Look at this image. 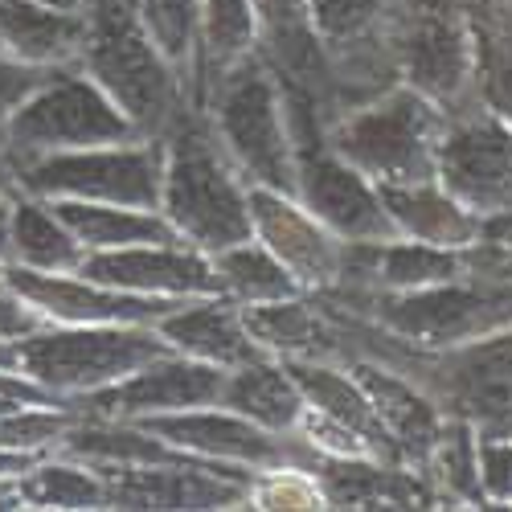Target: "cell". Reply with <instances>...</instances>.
Wrapping results in <instances>:
<instances>
[{
	"instance_id": "30bf717a",
	"label": "cell",
	"mask_w": 512,
	"mask_h": 512,
	"mask_svg": "<svg viewBox=\"0 0 512 512\" xmlns=\"http://www.w3.org/2000/svg\"><path fill=\"white\" fill-rule=\"evenodd\" d=\"M435 181L480 222L512 213V123L496 111L447 115Z\"/></svg>"
},
{
	"instance_id": "8992f818",
	"label": "cell",
	"mask_w": 512,
	"mask_h": 512,
	"mask_svg": "<svg viewBox=\"0 0 512 512\" xmlns=\"http://www.w3.org/2000/svg\"><path fill=\"white\" fill-rule=\"evenodd\" d=\"M127 140H140V132L123 115V107L82 66H58L17 107L0 156L13 168L41 156L127 144Z\"/></svg>"
},
{
	"instance_id": "52a82bcc",
	"label": "cell",
	"mask_w": 512,
	"mask_h": 512,
	"mask_svg": "<svg viewBox=\"0 0 512 512\" xmlns=\"http://www.w3.org/2000/svg\"><path fill=\"white\" fill-rule=\"evenodd\" d=\"M340 308L373 320L377 328H386L410 349L451 353L463 345H476V340L500 336L512 324V287H476V283L451 279V283L418 287V291H377L369 300L340 304Z\"/></svg>"
},
{
	"instance_id": "cb8c5ba5",
	"label": "cell",
	"mask_w": 512,
	"mask_h": 512,
	"mask_svg": "<svg viewBox=\"0 0 512 512\" xmlns=\"http://www.w3.org/2000/svg\"><path fill=\"white\" fill-rule=\"evenodd\" d=\"M250 54H259V17H254V0H201L197 21V78L218 74Z\"/></svg>"
},
{
	"instance_id": "9a60e30c",
	"label": "cell",
	"mask_w": 512,
	"mask_h": 512,
	"mask_svg": "<svg viewBox=\"0 0 512 512\" xmlns=\"http://www.w3.org/2000/svg\"><path fill=\"white\" fill-rule=\"evenodd\" d=\"M9 287L46 320V324H160L168 312H177L185 300H152L87 279L82 271L46 275L13 267Z\"/></svg>"
},
{
	"instance_id": "e575fe53",
	"label": "cell",
	"mask_w": 512,
	"mask_h": 512,
	"mask_svg": "<svg viewBox=\"0 0 512 512\" xmlns=\"http://www.w3.org/2000/svg\"><path fill=\"white\" fill-rule=\"evenodd\" d=\"M0 365H5V369H21L17 365V340H0Z\"/></svg>"
},
{
	"instance_id": "2e32d148",
	"label": "cell",
	"mask_w": 512,
	"mask_h": 512,
	"mask_svg": "<svg viewBox=\"0 0 512 512\" xmlns=\"http://www.w3.org/2000/svg\"><path fill=\"white\" fill-rule=\"evenodd\" d=\"M156 332L168 340L173 353H185L193 361L218 365V369H238L267 357L259 340L250 336L242 304L230 295H201V300H185L177 312H168Z\"/></svg>"
},
{
	"instance_id": "d4e9b609",
	"label": "cell",
	"mask_w": 512,
	"mask_h": 512,
	"mask_svg": "<svg viewBox=\"0 0 512 512\" xmlns=\"http://www.w3.org/2000/svg\"><path fill=\"white\" fill-rule=\"evenodd\" d=\"M213 267H218L222 291L230 295L234 304H242V308L291 300V295H308L259 238H246L238 246L218 250V254H213Z\"/></svg>"
},
{
	"instance_id": "7a4b0ae2",
	"label": "cell",
	"mask_w": 512,
	"mask_h": 512,
	"mask_svg": "<svg viewBox=\"0 0 512 512\" xmlns=\"http://www.w3.org/2000/svg\"><path fill=\"white\" fill-rule=\"evenodd\" d=\"M78 66L123 107L140 136H164L193 103V82L156 46L132 0H87V46Z\"/></svg>"
},
{
	"instance_id": "e0dca14e",
	"label": "cell",
	"mask_w": 512,
	"mask_h": 512,
	"mask_svg": "<svg viewBox=\"0 0 512 512\" xmlns=\"http://www.w3.org/2000/svg\"><path fill=\"white\" fill-rule=\"evenodd\" d=\"M87 46V13H58L29 0H0V58L58 70L78 66Z\"/></svg>"
},
{
	"instance_id": "4fadbf2b",
	"label": "cell",
	"mask_w": 512,
	"mask_h": 512,
	"mask_svg": "<svg viewBox=\"0 0 512 512\" xmlns=\"http://www.w3.org/2000/svg\"><path fill=\"white\" fill-rule=\"evenodd\" d=\"M250 226H254V238L275 254L308 295H324L336 287L345 242L295 193L250 185Z\"/></svg>"
},
{
	"instance_id": "f546056e",
	"label": "cell",
	"mask_w": 512,
	"mask_h": 512,
	"mask_svg": "<svg viewBox=\"0 0 512 512\" xmlns=\"http://www.w3.org/2000/svg\"><path fill=\"white\" fill-rule=\"evenodd\" d=\"M37 402H58V398H54L46 386H37L29 373L0 365V414L21 410V406H37ZM66 406H70V402H66Z\"/></svg>"
},
{
	"instance_id": "484cf974",
	"label": "cell",
	"mask_w": 512,
	"mask_h": 512,
	"mask_svg": "<svg viewBox=\"0 0 512 512\" xmlns=\"http://www.w3.org/2000/svg\"><path fill=\"white\" fill-rule=\"evenodd\" d=\"M140 21L156 37V46L173 58V66L185 70L193 82L197 66V21H201V0H132Z\"/></svg>"
},
{
	"instance_id": "ac0fdd59",
	"label": "cell",
	"mask_w": 512,
	"mask_h": 512,
	"mask_svg": "<svg viewBox=\"0 0 512 512\" xmlns=\"http://www.w3.org/2000/svg\"><path fill=\"white\" fill-rule=\"evenodd\" d=\"M381 205H386L398 238L431 242V246H447V250H472L484 234V222L476 213H467L439 181L386 185L381 189Z\"/></svg>"
},
{
	"instance_id": "ba28073f",
	"label": "cell",
	"mask_w": 512,
	"mask_h": 512,
	"mask_svg": "<svg viewBox=\"0 0 512 512\" xmlns=\"http://www.w3.org/2000/svg\"><path fill=\"white\" fill-rule=\"evenodd\" d=\"M13 185L46 201H107L160 209L164 189V140L140 136L127 144H103L62 156H41L13 164Z\"/></svg>"
},
{
	"instance_id": "7c38bea8",
	"label": "cell",
	"mask_w": 512,
	"mask_h": 512,
	"mask_svg": "<svg viewBox=\"0 0 512 512\" xmlns=\"http://www.w3.org/2000/svg\"><path fill=\"white\" fill-rule=\"evenodd\" d=\"M226 377L230 369L193 361L185 353L168 349L164 357L148 361L132 377H123L119 386L78 402V410L103 414V418H127V422H144L160 414H185L201 406H222L226 398Z\"/></svg>"
},
{
	"instance_id": "ffe728a7",
	"label": "cell",
	"mask_w": 512,
	"mask_h": 512,
	"mask_svg": "<svg viewBox=\"0 0 512 512\" xmlns=\"http://www.w3.org/2000/svg\"><path fill=\"white\" fill-rule=\"evenodd\" d=\"M222 406L246 414L250 422L267 426V431H275V435H295V431H300L304 410H308V402H304L300 386H295L291 369L283 361H275V357H259L250 365L230 369ZM295 439H300V435H295Z\"/></svg>"
},
{
	"instance_id": "1f68e13d",
	"label": "cell",
	"mask_w": 512,
	"mask_h": 512,
	"mask_svg": "<svg viewBox=\"0 0 512 512\" xmlns=\"http://www.w3.org/2000/svg\"><path fill=\"white\" fill-rule=\"evenodd\" d=\"M33 463H37V459H29V455H13V451H0V480H17V476H25Z\"/></svg>"
},
{
	"instance_id": "836d02e7",
	"label": "cell",
	"mask_w": 512,
	"mask_h": 512,
	"mask_svg": "<svg viewBox=\"0 0 512 512\" xmlns=\"http://www.w3.org/2000/svg\"><path fill=\"white\" fill-rule=\"evenodd\" d=\"M41 9H58V13H87V0H29Z\"/></svg>"
},
{
	"instance_id": "83f0119b",
	"label": "cell",
	"mask_w": 512,
	"mask_h": 512,
	"mask_svg": "<svg viewBox=\"0 0 512 512\" xmlns=\"http://www.w3.org/2000/svg\"><path fill=\"white\" fill-rule=\"evenodd\" d=\"M476 459H480V492L492 500H512V435L496 439H476Z\"/></svg>"
},
{
	"instance_id": "f1b7e54d",
	"label": "cell",
	"mask_w": 512,
	"mask_h": 512,
	"mask_svg": "<svg viewBox=\"0 0 512 512\" xmlns=\"http://www.w3.org/2000/svg\"><path fill=\"white\" fill-rule=\"evenodd\" d=\"M46 74H50V70H33V66H21V62L0 58V152H5V136H9V123H13L17 107L25 103V95H29Z\"/></svg>"
},
{
	"instance_id": "44dd1931",
	"label": "cell",
	"mask_w": 512,
	"mask_h": 512,
	"mask_svg": "<svg viewBox=\"0 0 512 512\" xmlns=\"http://www.w3.org/2000/svg\"><path fill=\"white\" fill-rule=\"evenodd\" d=\"M74 238L87 246V254L103 250H127L144 242H173L177 230L168 226L160 209H136V205H107V201H54Z\"/></svg>"
},
{
	"instance_id": "3957f363",
	"label": "cell",
	"mask_w": 512,
	"mask_h": 512,
	"mask_svg": "<svg viewBox=\"0 0 512 512\" xmlns=\"http://www.w3.org/2000/svg\"><path fill=\"white\" fill-rule=\"evenodd\" d=\"M193 103H201L213 136L246 185L295 193V140L287 91L263 54H250L218 74L197 78Z\"/></svg>"
},
{
	"instance_id": "5b68a950",
	"label": "cell",
	"mask_w": 512,
	"mask_h": 512,
	"mask_svg": "<svg viewBox=\"0 0 512 512\" xmlns=\"http://www.w3.org/2000/svg\"><path fill=\"white\" fill-rule=\"evenodd\" d=\"M168 353L152 324H41L17 340V365L58 402H87Z\"/></svg>"
},
{
	"instance_id": "d590c367",
	"label": "cell",
	"mask_w": 512,
	"mask_h": 512,
	"mask_svg": "<svg viewBox=\"0 0 512 512\" xmlns=\"http://www.w3.org/2000/svg\"><path fill=\"white\" fill-rule=\"evenodd\" d=\"M0 185H13V173H9V164H5V156H0Z\"/></svg>"
},
{
	"instance_id": "4316f807",
	"label": "cell",
	"mask_w": 512,
	"mask_h": 512,
	"mask_svg": "<svg viewBox=\"0 0 512 512\" xmlns=\"http://www.w3.org/2000/svg\"><path fill=\"white\" fill-rule=\"evenodd\" d=\"M250 504L254 508H328V496H324L316 467L279 463V467H267V472L254 476Z\"/></svg>"
},
{
	"instance_id": "603a6c76",
	"label": "cell",
	"mask_w": 512,
	"mask_h": 512,
	"mask_svg": "<svg viewBox=\"0 0 512 512\" xmlns=\"http://www.w3.org/2000/svg\"><path fill=\"white\" fill-rule=\"evenodd\" d=\"M463 271H467V250H447V246L414 242V238H381L373 254V295L451 283V279H463Z\"/></svg>"
},
{
	"instance_id": "8fae6325",
	"label": "cell",
	"mask_w": 512,
	"mask_h": 512,
	"mask_svg": "<svg viewBox=\"0 0 512 512\" xmlns=\"http://www.w3.org/2000/svg\"><path fill=\"white\" fill-rule=\"evenodd\" d=\"M140 426H148L152 435H160L164 443H173L177 451H185L193 459L242 467V472H267V467H279V463H304V467L320 463L304 439L275 435L230 406L160 414V418H144Z\"/></svg>"
},
{
	"instance_id": "d6a6232c",
	"label": "cell",
	"mask_w": 512,
	"mask_h": 512,
	"mask_svg": "<svg viewBox=\"0 0 512 512\" xmlns=\"http://www.w3.org/2000/svg\"><path fill=\"white\" fill-rule=\"evenodd\" d=\"M21 496H17V480H0V512H17Z\"/></svg>"
},
{
	"instance_id": "6da1fadb",
	"label": "cell",
	"mask_w": 512,
	"mask_h": 512,
	"mask_svg": "<svg viewBox=\"0 0 512 512\" xmlns=\"http://www.w3.org/2000/svg\"><path fill=\"white\" fill-rule=\"evenodd\" d=\"M160 140H164L160 213L177 230V238L205 250L209 259L226 246L254 238L250 185L234 168V160L222 152L201 103H189Z\"/></svg>"
},
{
	"instance_id": "9c48e42d",
	"label": "cell",
	"mask_w": 512,
	"mask_h": 512,
	"mask_svg": "<svg viewBox=\"0 0 512 512\" xmlns=\"http://www.w3.org/2000/svg\"><path fill=\"white\" fill-rule=\"evenodd\" d=\"M386 41L406 87L455 115L476 78V37L451 0H390Z\"/></svg>"
},
{
	"instance_id": "4dcf8cb0",
	"label": "cell",
	"mask_w": 512,
	"mask_h": 512,
	"mask_svg": "<svg viewBox=\"0 0 512 512\" xmlns=\"http://www.w3.org/2000/svg\"><path fill=\"white\" fill-rule=\"evenodd\" d=\"M41 324H46V320H41V316L21 300L17 291H5V295H0V340H21V336L37 332Z\"/></svg>"
},
{
	"instance_id": "277c9868",
	"label": "cell",
	"mask_w": 512,
	"mask_h": 512,
	"mask_svg": "<svg viewBox=\"0 0 512 512\" xmlns=\"http://www.w3.org/2000/svg\"><path fill=\"white\" fill-rule=\"evenodd\" d=\"M443 127L447 111L439 103L418 95L406 82H394L377 99L336 115L328 123V140L357 173H365L377 189H386L435 181Z\"/></svg>"
},
{
	"instance_id": "5bb4252c",
	"label": "cell",
	"mask_w": 512,
	"mask_h": 512,
	"mask_svg": "<svg viewBox=\"0 0 512 512\" xmlns=\"http://www.w3.org/2000/svg\"><path fill=\"white\" fill-rule=\"evenodd\" d=\"M78 271L87 279L107 283V287H119V291L152 295V300H201V295H226L213 259L205 250L181 242V238L87 254V263H82Z\"/></svg>"
},
{
	"instance_id": "7402d4cb",
	"label": "cell",
	"mask_w": 512,
	"mask_h": 512,
	"mask_svg": "<svg viewBox=\"0 0 512 512\" xmlns=\"http://www.w3.org/2000/svg\"><path fill=\"white\" fill-rule=\"evenodd\" d=\"M21 508L37 512H78V508H111V488L99 467L70 459L62 451L41 455L25 476H17Z\"/></svg>"
},
{
	"instance_id": "d6986e66",
	"label": "cell",
	"mask_w": 512,
	"mask_h": 512,
	"mask_svg": "<svg viewBox=\"0 0 512 512\" xmlns=\"http://www.w3.org/2000/svg\"><path fill=\"white\" fill-rule=\"evenodd\" d=\"M9 254L13 267L46 271V275H66L87 263V246L74 238L58 205L46 197H29L21 189L9 213Z\"/></svg>"
}]
</instances>
